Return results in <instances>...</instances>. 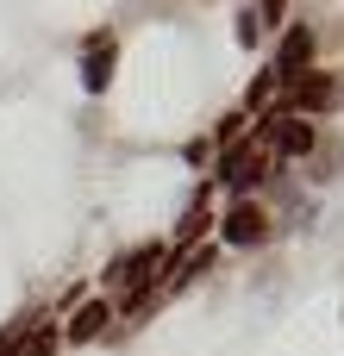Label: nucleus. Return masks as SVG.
<instances>
[{"mask_svg": "<svg viewBox=\"0 0 344 356\" xmlns=\"http://www.w3.org/2000/svg\"><path fill=\"white\" fill-rule=\"evenodd\" d=\"M219 232H226V244H257V238L269 232V219H263V207H257V200H238V207L226 213V225H219Z\"/></svg>", "mask_w": 344, "mask_h": 356, "instance_id": "obj_6", "label": "nucleus"}, {"mask_svg": "<svg viewBox=\"0 0 344 356\" xmlns=\"http://www.w3.org/2000/svg\"><path fill=\"white\" fill-rule=\"evenodd\" d=\"M207 263H213V257H207V250H182V263H175V269H169V275H163V288H182V282H188V275H194V269H207Z\"/></svg>", "mask_w": 344, "mask_h": 356, "instance_id": "obj_10", "label": "nucleus"}, {"mask_svg": "<svg viewBox=\"0 0 344 356\" xmlns=\"http://www.w3.org/2000/svg\"><path fill=\"white\" fill-rule=\"evenodd\" d=\"M56 344H63V338H56L50 325H38V332H31L25 344H19V356H56Z\"/></svg>", "mask_w": 344, "mask_h": 356, "instance_id": "obj_11", "label": "nucleus"}, {"mask_svg": "<svg viewBox=\"0 0 344 356\" xmlns=\"http://www.w3.org/2000/svg\"><path fill=\"white\" fill-rule=\"evenodd\" d=\"M332 100H338V81H332V75H301V81H295V94L282 100V113H301V106L326 113Z\"/></svg>", "mask_w": 344, "mask_h": 356, "instance_id": "obj_5", "label": "nucleus"}, {"mask_svg": "<svg viewBox=\"0 0 344 356\" xmlns=\"http://www.w3.org/2000/svg\"><path fill=\"white\" fill-rule=\"evenodd\" d=\"M263 175H269V150H263L257 138H251V144H232V150H226V163H219V181H226V188H238V194H244V188H257Z\"/></svg>", "mask_w": 344, "mask_h": 356, "instance_id": "obj_2", "label": "nucleus"}, {"mask_svg": "<svg viewBox=\"0 0 344 356\" xmlns=\"http://www.w3.org/2000/svg\"><path fill=\"white\" fill-rule=\"evenodd\" d=\"M257 144H263L269 156H307V150H313V125H307L301 113H282V106H276V113L263 119Z\"/></svg>", "mask_w": 344, "mask_h": 356, "instance_id": "obj_1", "label": "nucleus"}, {"mask_svg": "<svg viewBox=\"0 0 344 356\" xmlns=\"http://www.w3.org/2000/svg\"><path fill=\"white\" fill-rule=\"evenodd\" d=\"M107 313H113L107 300H88V307L69 319V344H94V338H100V325H107Z\"/></svg>", "mask_w": 344, "mask_h": 356, "instance_id": "obj_8", "label": "nucleus"}, {"mask_svg": "<svg viewBox=\"0 0 344 356\" xmlns=\"http://www.w3.org/2000/svg\"><path fill=\"white\" fill-rule=\"evenodd\" d=\"M207 225H213V207H207V194H201V200L188 207V219H182V232H175V244H182V250H194V238H201Z\"/></svg>", "mask_w": 344, "mask_h": 356, "instance_id": "obj_9", "label": "nucleus"}, {"mask_svg": "<svg viewBox=\"0 0 344 356\" xmlns=\"http://www.w3.org/2000/svg\"><path fill=\"white\" fill-rule=\"evenodd\" d=\"M257 38H263V19L244 13V19H238V44H257Z\"/></svg>", "mask_w": 344, "mask_h": 356, "instance_id": "obj_12", "label": "nucleus"}, {"mask_svg": "<svg viewBox=\"0 0 344 356\" xmlns=\"http://www.w3.org/2000/svg\"><path fill=\"white\" fill-rule=\"evenodd\" d=\"M307 63H313V31L301 25V31H288V38H282V56H276V81H288V88H295V81L307 75Z\"/></svg>", "mask_w": 344, "mask_h": 356, "instance_id": "obj_4", "label": "nucleus"}, {"mask_svg": "<svg viewBox=\"0 0 344 356\" xmlns=\"http://www.w3.org/2000/svg\"><path fill=\"white\" fill-rule=\"evenodd\" d=\"M107 81H113V38L100 31V38L88 44V63H81V88H88V94H100Z\"/></svg>", "mask_w": 344, "mask_h": 356, "instance_id": "obj_7", "label": "nucleus"}, {"mask_svg": "<svg viewBox=\"0 0 344 356\" xmlns=\"http://www.w3.org/2000/svg\"><path fill=\"white\" fill-rule=\"evenodd\" d=\"M263 19H269V25H282V19H288V0H263Z\"/></svg>", "mask_w": 344, "mask_h": 356, "instance_id": "obj_13", "label": "nucleus"}, {"mask_svg": "<svg viewBox=\"0 0 344 356\" xmlns=\"http://www.w3.org/2000/svg\"><path fill=\"white\" fill-rule=\"evenodd\" d=\"M163 257H169L163 244H144V250H132V257H125V263H119L107 282H113V288H125V294H144V282L163 269Z\"/></svg>", "mask_w": 344, "mask_h": 356, "instance_id": "obj_3", "label": "nucleus"}]
</instances>
